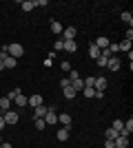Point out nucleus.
<instances>
[{
  "label": "nucleus",
  "mask_w": 133,
  "mask_h": 148,
  "mask_svg": "<svg viewBox=\"0 0 133 148\" xmlns=\"http://www.w3.org/2000/svg\"><path fill=\"white\" fill-rule=\"evenodd\" d=\"M127 40H129V42H131V40H133V29H131V27H129V29H127Z\"/></svg>",
  "instance_id": "e433bc0d"
},
{
  "label": "nucleus",
  "mask_w": 133,
  "mask_h": 148,
  "mask_svg": "<svg viewBox=\"0 0 133 148\" xmlns=\"http://www.w3.org/2000/svg\"><path fill=\"white\" fill-rule=\"evenodd\" d=\"M49 5V0H36V7H47Z\"/></svg>",
  "instance_id": "f704fd0d"
},
{
  "label": "nucleus",
  "mask_w": 133,
  "mask_h": 148,
  "mask_svg": "<svg viewBox=\"0 0 133 148\" xmlns=\"http://www.w3.org/2000/svg\"><path fill=\"white\" fill-rule=\"evenodd\" d=\"M0 144H2V137H0Z\"/></svg>",
  "instance_id": "a19ab883"
},
{
  "label": "nucleus",
  "mask_w": 133,
  "mask_h": 148,
  "mask_svg": "<svg viewBox=\"0 0 133 148\" xmlns=\"http://www.w3.org/2000/svg\"><path fill=\"white\" fill-rule=\"evenodd\" d=\"M62 91H64V97H67V99H73V97H76V95H78V93H76V91H73V88H71V86H67V88H62Z\"/></svg>",
  "instance_id": "4be33fe9"
},
{
  "label": "nucleus",
  "mask_w": 133,
  "mask_h": 148,
  "mask_svg": "<svg viewBox=\"0 0 133 148\" xmlns=\"http://www.w3.org/2000/svg\"><path fill=\"white\" fill-rule=\"evenodd\" d=\"M62 71H67V73H69V71H71V64H69V62H67V60L62 62Z\"/></svg>",
  "instance_id": "c9c22d12"
},
{
  "label": "nucleus",
  "mask_w": 133,
  "mask_h": 148,
  "mask_svg": "<svg viewBox=\"0 0 133 148\" xmlns=\"http://www.w3.org/2000/svg\"><path fill=\"white\" fill-rule=\"evenodd\" d=\"M13 102H16V104H18L20 108H25V106L29 104V97H27V95H18V97L13 99Z\"/></svg>",
  "instance_id": "a211bd4d"
},
{
  "label": "nucleus",
  "mask_w": 133,
  "mask_h": 148,
  "mask_svg": "<svg viewBox=\"0 0 133 148\" xmlns=\"http://www.w3.org/2000/svg\"><path fill=\"white\" fill-rule=\"evenodd\" d=\"M53 49H56V51H62L64 49V40H58V42L53 44Z\"/></svg>",
  "instance_id": "2f4dec72"
},
{
  "label": "nucleus",
  "mask_w": 133,
  "mask_h": 148,
  "mask_svg": "<svg viewBox=\"0 0 133 148\" xmlns=\"http://www.w3.org/2000/svg\"><path fill=\"white\" fill-rule=\"evenodd\" d=\"M62 51H67V53H76V51H78V42H76V40H64V49Z\"/></svg>",
  "instance_id": "6e6552de"
},
{
  "label": "nucleus",
  "mask_w": 133,
  "mask_h": 148,
  "mask_svg": "<svg viewBox=\"0 0 133 148\" xmlns=\"http://www.w3.org/2000/svg\"><path fill=\"white\" fill-rule=\"evenodd\" d=\"M58 119H60V124H62V126H71V115H69V113H60V115H58Z\"/></svg>",
  "instance_id": "f3484780"
},
{
  "label": "nucleus",
  "mask_w": 133,
  "mask_h": 148,
  "mask_svg": "<svg viewBox=\"0 0 133 148\" xmlns=\"http://www.w3.org/2000/svg\"><path fill=\"white\" fill-rule=\"evenodd\" d=\"M104 148H115L113 139H104Z\"/></svg>",
  "instance_id": "72a5a7b5"
},
{
  "label": "nucleus",
  "mask_w": 133,
  "mask_h": 148,
  "mask_svg": "<svg viewBox=\"0 0 133 148\" xmlns=\"http://www.w3.org/2000/svg\"><path fill=\"white\" fill-rule=\"evenodd\" d=\"M113 144H115V148H129V137L118 135V137L113 139Z\"/></svg>",
  "instance_id": "9d476101"
},
{
  "label": "nucleus",
  "mask_w": 133,
  "mask_h": 148,
  "mask_svg": "<svg viewBox=\"0 0 133 148\" xmlns=\"http://www.w3.org/2000/svg\"><path fill=\"white\" fill-rule=\"evenodd\" d=\"M118 51H127V53H129V51H131V42H129V40L120 42V44H118Z\"/></svg>",
  "instance_id": "5701e85b"
},
{
  "label": "nucleus",
  "mask_w": 133,
  "mask_h": 148,
  "mask_svg": "<svg viewBox=\"0 0 133 148\" xmlns=\"http://www.w3.org/2000/svg\"><path fill=\"white\" fill-rule=\"evenodd\" d=\"M111 128H113V130H118V133H120V130L124 128V122H122V119H115V122H113V126H111Z\"/></svg>",
  "instance_id": "bb28decb"
},
{
  "label": "nucleus",
  "mask_w": 133,
  "mask_h": 148,
  "mask_svg": "<svg viewBox=\"0 0 133 148\" xmlns=\"http://www.w3.org/2000/svg\"><path fill=\"white\" fill-rule=\"evenodd\" d=\"M71 88H73L76 93H80V91H82V88H84V82H82V77H78V80H73V82H71Z\"/></svg>",
  "instance_id": "dca6fc26"
},
{
  "label": "nucleus",
  "mask_w": 133,
  "mask_h": 148,
  "mask_svg": "<svg viewBox=\"0 0 133 148\" xmlns=\"http://www.w3.org/2000/svg\"><path fill=\"white\" fill-rule=\"evenodd\" d=\"M80 93H82L84 97H93V95H95V88H89V86H84Z\"/></svg>",
  "instance_id": "b1692460"
},
{
  "label": "nucleus",
  "mask_w": 133,
  "mask_h": 148,
  "mask_svg": "<svg viewBox=\"0 0 133 148\" xmlns=\"http://www.w3.org/2000/svg\"><path fill=\"white\" fill-rule=\"evenodd\" d=\"M93 44H95V47H98V49H100V51H102V49H107L109 44H111V40H109V38H107V36H100V38H98V40H95V42H93Z\"/></svg>",
  "instance_id": "0eeeda50"
},
{
  "label": "nucleus",
  "mask_w": 133,
  "mask_h": 148,
  "mask_svg": "<svg viewBox=\"0 0 133 148\" xmlns=\"http://www.w3.org/2000/svg\"><path fill=\"white\" fill-rule=\"evenodd\" d=\"M18 95H22V91H20V88H18V86H16V88H13V91H11V93H9V95H7V97H9V99H11V102H13V99L18 97Z\"/></svg>",
  "instance_id": "a878e982"
},
{
  "label": "nucleus",
  "mask_w": 133,
  "mask_h": 148,
  "mask_svg": "<svg viewBox=\"0 0 133 148\" xmlns=\"http://www.w3.org/2000/svg\"><path fill=\"white\" fill-rule=\"evenodd\" d=\"M78 77H80V73H78L76 69H71V71H69V80L73 82V80H78Z\"/></svg>",
  "instance_id": "c756f323"
},
{
  "label": "nucleus",
  "mask_w": 133,
  "mask_h": 148,
  "mask_svg": "<svg viewBox=\"0 0 133 148\" xmlns=\"http://www.w3.org/2000/svg\"><path fill=\"white\" fill-rule=\"evenodd\" d=\"M22 53H25V47L20 42H11V44H7V56H11V58H22Z\"/></svg>",
  "instance_id": "f257e3e1"
},
{
  "label": "nucleus",
  "mask_w": 133,
  "mask_h": 148,
  "mask_svg": "<svg viewBox=\"0 0 133 148\" xmlns=\"http://www.w3.org/2000/svg\"><path fill=\"white\" fill-rule=\"evenodd\" d=\"M107 84H109V82L104 80L102 75H95V84H93V88H95V91H102V93H104V88H107Z\"/></svg>",
  "instance_id": "20e7f679"
},
{
  "label": "nucleus",
  "mask_w": 133,
  "mask_h": 148,
  "mask_svg": "<svg viewBox=\"0 0 133 148\" xmlns=\"http://www.w3.org/2000/svg\"><path fill=\"white\" fill-rule=\"evenodd\" d=\"M118 135H120V133H118V130H113V128H109L107 133H104V137H107V139H115Z\"/></svg>",
  "instance_id": "393cba45"
},
{
  "label": "nucleus",
  "mask_w": 133,
  "mask_h": 148,
  "mask_svg": "<svg viewBox=\"0 0 133 148\" xmlns=\"http://www.w3.org/2000/svg\"><path fill=\"white\" fill-rule=\"evenodd\" d=\"M2 119H5V124H18V113H13V111H5V115H2Z\"/></svg>",
  "instance_id": "7ed1b4c3"
},
{
  "label": "nucleus",
  "mask_w": 133,
  "mask_h": 148,
  "mask_svg": "<svg viewBox=\"0 0 133 148\" xmlns=\"http://www.w3.org/2000/svg\"><path fill=\"white\" fill-rule=\"evenodd\" d=\"M5 69H16V64H18V60L16 58H11V56H5Z\"/></svg>",
  "instance_id": "2eb2a0df"
},
{
  "label": "nucleus",
  "mask_w": 133,
  "mask_h": 148,
  "mask_svg": "<svg viewBox=\"0 0 133 148\" xmlns=\"http://www.w3.org/2000/svg\"><path fill=\"white\" fill-rule=\"evenodd\" d=\"M36 128H38V130H44V128H47L44 119H36Z\"/></svg>",
  "instance_id": "7c9ffc66"
},
{
  "label": "nucleus",
  "mask_w": 133,
  "mask_h": 148,
  "mask_svg": "<svg viewBox=\"0 0 133 148\" xmlns=\"http://www.w3.org/2000/svg\"><path fill=\"white\" fill-rule=\"evenodd\" d=\"M120 66H122V62L118 60V58H109L107 60V69L109 71H120Z\"/></svg>",
  "instance_id": "39448f33"
},
{
  "label": "nucleus",
  "mask_w": 133,
  "mask_h": 148,
  "mask_svg": "<svg viewBox=\"0 0 133 148\" xmlns=\"http://www.w3.org/2000/svg\"><path fill=\"white\" fill-rule=\"evenodd\" d=\"M107 60H109V58L100 56V58H98V60H95V64H98V66H102V69H107Z\"/></svg>",
  "instance_id": "cd10ccee"
},
{
  "label": "nucleus",
  "mask_w": 133,
  "mask_h": 148,
  "mask_svg": "<svg viewBox=\"0 0 133 148\" xmlns=\"http://www.w3.org/2000/svg\"><path fill=\"white\" fill-rule=\"evenodd\" d=\"M84 86H89V88H93V84H95V77H93V75H91V77H84Z\"/></svg>",
  "instance_id": "c85d7f7f"
},
{
  "label": "nucleus",
  "mask_w": 133,
  "mask_h": 148,
  "mask_svg": "<svg viewBox=\"0 0 133 148\" xmlns=\"http://www.w3.org/2000/svg\"><path fill=\"white\" fill-rule=\"evenodd\" d=\"M62 31H64V25H60L58 20H53V22H51V33H56V36H60Z\"/></svg>",
  "instance_id": "f8f14e48"
},
{
  "label": "nucleus",
  "mask_w": 133,
  "mask_h": 148,
  "mask_svg": "<svg viewBox=\"0 0 133 148\" xmlns=\"http://www.w3.org/2000/svg\"><path fill=\"white\" fill-rule=\"evenodd\" d=\"M89 56L93 58V60H98V58H100V49H98L95 44H91V47H89Z\"/></svg>",
  "instance_id": "412c9836"
},
{
  "label": "nucleus",
  "mask_w": 133,
  "mask_h": 148,
  "mask_svg": "<svg viewBox=\"0 0 133 148\" xmlns=\"http://www.w3.org/2000/svg\"><path fill=\"white\" fill-rule=\"evenodd\" d=\"M44 124H47V126H53V124H58V115H56V108H53V106H49V113H47V115H44Z\"/></svg>",
  "instance_id": "f03ea898"
},
{
  "label": "nucleus",
  "mask_w": 133,
  "mask_h": 148,
  "mask_svg": "<svg viewBox=\"0 0 133 148\" xmlns=\"http://www.w3.org/2000/svg\"><path fill=\"white\" fill-rule=\"evenodd\" d=\"M5 128V119H2V115H0V130Z\"/></svg>",
  "instance_id": "ea45409f"
},
{
  "label": "nucleus",
  "mask_w": 133,
  "mask_h": 148,
  "mask_svg": "<svg viewBox=\"0 0 133 148\" xmlns=\"http://www.w3.org/2000/svg\"><path fill=\"white\" fill-rule=\"evenodd\" d=\"M20 7H22V11H31V9H36V0H22Z\"/></svg>",
  "instance_id": "4468645a"
},
{
  "label": "nucleus",
  "mask_w": 133,
  "mask_h": 148,
  "mask_svg": "<svg viewBox=\"0 0 133 148\" xmlns=\"http://www.w3.org/2000/svg\"><path fill=\"white\" fill-rule=\"evenodd\" d=\"M76 27H64V31H62V36H64V40H76Z\"/></svg>",
  "instance_id": "1a4fd4ad"
},
{
  "label": "nucleus",
  "mask_w": 133,
  "mask_h": 148,
  "mask_svg": "<svg viewBox=\"0 0 133 148\" xmlns=\"http://www.w3.org/2000/svg\"><path fill=\"white\" fill-rule=\"evenodd\" d=\"M2 60H5V58L0 56V71H5V62H2Z\"/></svg>",
  "instance_id": "58836bf2"
},
{
  "label": "nucleus",
  "mask_w": 133,
  "mask_h": 148,
  "mask_svg": "<svg viewBox=\"0 0 133 148\" xmlns=\"http://www.w3.org/2000/svg\"><path fill=\"white\" fill-rule=\"evenodd\" d=\"M0 148H13V146H11L9 142H2V144H0Z\"/></svg>",
  "instance_id": "4c0bfd02"
},
{
  "label": "nucleus",
  "mask_w": 133,
  "mask_h": 148,
  "mask_svg": "<svg viewBox=\"0 0 133 148\" xmlns=\"http://www.w3.org/2000/svg\"><path fill=\"white\" fill-rule=\"evenodd\" d=\"M29 106H33V108L42 106V95H31V97H29Z\"/></svg>",
  "instance_id": "ddd939ff"
},
{
  "label": "nucleus",
  "mask_w": 133,
  "mask_h": 148,
  "mask_svg": "<svg viewBox=\"0 0 133 148\" xmlns=\"http://www.w3.org/2000/svg\"><path fill=\"white\" fill-rule=\"evenodd\" d=\"M120 18H122V22H127L129 27L133 25V13H131V11H124V13L120 16Z\"/></svg>",
  "instance_id": "aec40b11"
},
{
  "label": "nucleus",
  "mask_w": 133,
  "mask_h": 148,
  "mask_svg": "<svg viewBox=\"0 0 133 148\" xmlns=\"http://www.w3.org/2000/svg\"><path fill=\"white\" fill-rule=\"evenodd\" d=\"M47 113H49V106L42 104V106H38V108H33V117H36V119H42Z\"/></svg>",
  "instance_id": "423d86ee"
},
{
  "label": "nucleus",
  "mask_w": 133,
  "mask_h": 148,
  "mask_svg": "<svg viewBox=\"0 0 133 148\" xmlns=\"http://www.w3.org/2000/svg\"><path fill=\"white\" fill-rule=\"evenodd\" d=\"M69 126H62V128L58 130V142H67V139H69Z\"/></svg>",
  "instance_id": "9b49d317"
},
{
  "label": "nucleus",
  "mask_w": 133,
  "mask_h": 148,
  "mask_svg": "<svg viewBox=\"0 0 133 148\" xmlns=\"http://www.w3.org/2000/svg\"><path fill=\"white\" fill-rule=\"evenodd\" d=\"M60 86H62V88L71 86V80H69V77H62V80H60Z\"/></svg>",
  "instance_id": "473e14b6"
},
{
  "label": "nucleus",
  "mask_w": 133,
  "mask_h": 148,
  "mask_svg": "<svg viewBox=\"0 0 133 148\" xmlns=\"http://www.w3.org/2000/svg\"><path fill=\"white\" fill-rule=\"evenodd\" d=\"M0 108H2V113L9 111V108H11V99L9 97H0Z\"/></svg>",
  "instance_id": "6ab92c4d"
}]
</instances>
